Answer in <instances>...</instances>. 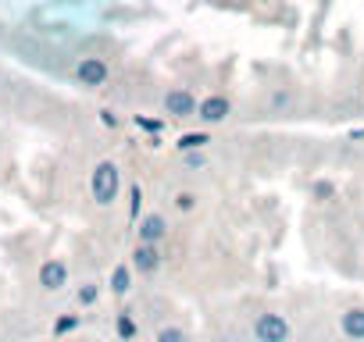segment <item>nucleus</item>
Masks as SVG:
<instances>
[{
	"label": "nucleus",
	"mask_w": 364,
	"mask_h": 342,
	"mask_svg": "<svg viewBox=\"0 0 364 342\" xmlns=\"http://www.w3.org/2000/svg\"><path fill=\"white\" fill-rule=\"evenodd\" d=\"M114 197H118V167L111 160H100L93 171V200L100 207H107V204H114Z\"/></svg>",
	"instance_id": "1"
},
{
	"label": "nucleus",
	"mask_w": 364,
	"mask_h": 342,
	"mask_svg": "<svg viewBox=\"0 0 364 342\" xmlns=\"http://www.w3.org/2000/svg\"><path fill=\"white\" fill-rule=\"evenodd\" d=\"M111 289L122 296V292H129V267H114V275H111Z\"/></svg>",
	"instance_id": "10"
},
{
	"label": "nucleus",
	"mask_w": 364,
	"mask_h": 342,
	"mask_svg": "<svg viewBox=\"0 0 364 342\" xmlns=\"http://www.w3.org/2000/svg\"><path fill=\"white\" fill-rule=\"evenodd\" d=\"M178 207H182V211H190V207H193V197H190V193H182V197H178Z\"/></svg>",
	"instance_id": "16"
},
{
	"label": "nucleus",
	"mask_w": 364,
	"mask_h": 342,
	"mask_svg": "<svg viewBox=\"0 0 364 342\" xmlns=\"http://www.w3.org/2000/svg\"><path fill=\"white\" fill-rule=\"evenodd\" d=\"M229 114V100L225 96H208L204 104H200V118L204 121H222Z\"/></svg>",
	"instance_id": "6"
},
{
	"label": "nucleus",
	"mask_w": 364,
	"mask_h": 342,
	"mask_svg": "<svg viewBox=\"0 0 364 342\" xmlns=\"http://www.w3.org/2000/svg\"><path fill=\"white\" fill-rule=\"evenodd\" d=\"M343 331L350 338H364V310H346L343 314Z\"/></svg>",
	"instance_id": "9"
},
{
	"label": "nucleus",
	"mask_w": 364,
	"mask_h": 342,
	"mask_svg": "<svg viewBox=\"0 0 364 342\" xmlns=\"http://www.w3.org/2000/svg\"><path fill=\"white\" fill-rule=\"evenodd\" d=\"M164 111H168V114H175V118H186V114H193V111H197V100H193L186 89H171V93L164 96Z\"/></svg>",
	"instance_id": "5"
},
{
	"label": "nucleus",
	"mask_w": 364,
	"mask_h": 342,
	"mask_svg": "<svg viewBox=\"0 0 364 342\" xmlns=\"http://www.w3.org/2000/svg\"><path fill=\"white\" fill-rule=\"evenodd\" d=\"M132 264H136L139 271H154V267L161 264V253L154 250V243H143V246L132 253Z\"/></svg>",
	"instance_id": "7"
},
{
	"label": "nucleus",
	"mask_w": 364,
	"mask_h": 342,
	"mask_svg": "<svg viewBox=\"0 0 364 342\" xmlns=\"http://www.w3.org/2000/svg\"><path fill=\"white\" fill-rule=\"evenodd\" d=\"M97 299V285H82L79 289V303H93Z\"/></svg>",
	"instance_id": "15"
},
{
	"label": "nucleus",
	"mask_w": 364,
	"mask_h": 342,
	"mask_svg": "<svg viewBox=\"0 0 364 342\" xmlns=\"http://www.w3.org/2000/svg\"><path fill=\"white\" fill-rule=\"evenodd\" d=\"M257 342H286L289 338V324L279 317V314H264L257 317Z\"/></svg>",
	"instance_id": "2"
},
{
	"label": "nucleus",
	"mask_w": 364,
	"mask_h": 342,
	"mask_svg": "<svg viewBox=\"0 0 364 342\" xmlns=\"http://www.w3.org/2000/svg\"><path fill=\"white\" fill-rule=\"evenodd\" d=\"M139 239H143V243H157V239H164V221H161L157 214L143 218V225H139Z\"/></svg>",
	"instance_id": "8"
},
{
	"label": "nucleus",
	"mask_w": 364,
	"mask_h": 342,
	"mask_svg": "<svg viewBox=\"0 0 364 342\" xmlns=\"http://www.w3.org/2000/svg\"><path fill=\"white\" fill-rule=\"evenodd\" d=\"M118 335H122V338H132V335H136V324H132V317H125V314L118 317Z\"/></svg>",
	"instance_id": "12"
},
{
	"label": "nucleus",
	"mask_w": 364,
	"mask_h": 342,
	"mask_svg": "<svg viewBox=\"0 0 364 342\" xmlns=\"http://www.w3.org/2000/svg\"><path fill=\"white\" fill-rule=\"evenodd\" d=\"M75 79H79L82 86H104V82H107V65H104L100 57H82L79 68H75Z\"/></svg>",
	"instance_id": "3"
},
{
	"label": "nucleus",
	"mask_w": 364,
	"mask_h": 342,
	"mask_svg": "<svg viewBox=\"0 0 364 342\" xmlns=\"http://www.w3.org/2000/svg\"><path fill=\"white\" fill-rule=\"evenodd\" d=\"M200 143H208V136H200V132L193 136V132H190V136H182V139H178V150H197Z\"/></svg>",
	"instance_id": "11"
},
{
	"label": "nucleus",
	"mask_w": 364,
	"mask_h": 342,
	"mask_svg": "<svg viewBox=\"0 0 364 342\" xmlns=\"http://www.w3.org/2000/svg\"><path fill=\"white\" fill-rule=\"evenodd\" d=\"M157 342H186V335H182L178 328H164V331L157 335Z\"/></svg>",
	"instance_id": "13"
},
{
	"label": "nucleus",
	"mask_w": 364,
	"mask_h": 342,
	"mask_svg": "<svg viewBox=\"0 0 364 342\" xmlns=\"http://www.w3.org/2000/svg\"><path fill=\"white\" fill-rule=\"evenodd\" d=\"M75 324H79V317H61V321L54 324V331H58V335H65V331H72Z\"/></svg>",
	"instance_id": "14"
},
{
	"label": "nucleus",
	"mask_w": 364,
	"mask_h": 342,
	"mask_svg": "<svg viewBox=\"0 0 364 342\" xmlns=\"http://www.w3.org/2000/svg\"><path fill=\"white\" fill-rule=\"evenodd\" d=\"M65 282H68V267H65L61 260H47V264L40 267V285H43L47 292H58Z\"/></svg>",
	"instance_id": "4"
}]
</instances>
